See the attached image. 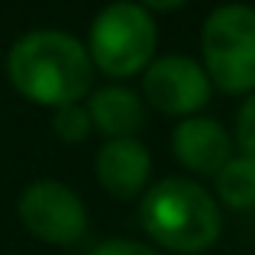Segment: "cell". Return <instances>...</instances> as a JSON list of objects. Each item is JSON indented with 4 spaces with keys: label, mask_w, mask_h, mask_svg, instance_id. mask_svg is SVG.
Instances as JSON below:
<instances>
[{
    "label": "cell",
    "mask_w": 255,
    "mask_h": 255,
    "mask_svg": "<svg viewBox=\"0 0 255 255\" xmlns=\"http://www.w3.org/2000/svg\"><path fill=\"white\" fill-rule=\"evenodd\" d=\"M87 113L94 129L107 139H132L145 123V100L123 84H107L91 91Z\"/></svg>",
    "instance_id": "9c48e42d"
},
{
    "label": "cell",
    "mask_w": 255,
    "mask_h": 255,
    "mask_svg": "<svg viewBox=\"0 0 255 255\" xmlns=\"http://www.w3.org/2000/svg\"><path fill=\"white\" fill-rule=\"evenodd\" d=\"M200 58L213 87L223 94L255 91V6L223 3L204 19Z\"/></svg>",
    "instance_id": "277c9868"
},
{
    "label": "cell",
    "mask_w": 255,
    "mask_h": 255,
    "mask_svg": "<svg viewBox=\"0 0 255 255\" xmlns=\"http://www.w3.org/2000/svg\"><path fill=\"white\" fill-rule=\"evenodd\" d=\"M94 171L97 181L104 184V191H110L113 197H136L145 191L152 174V155L136 136L132 139H107L100 145L97 158H94Z\"/></svg>",
    "instance_id": "ba28073f"
},
{
    "label": "cell",
    "mask_w": 255,
    "mask_h": 255,
    "mask_svg": "<svg viewBox=\"0 0 255 255\" xmlns=\"http://www.w3.org/2000/svg\"><path fill=\"white\" fill-rule=\"evenodd\" d=\"M139 3H142L149 13H152V10H162V13H165V10H178V6H184L187 0H139Z\"/></svg>",
    "instance_id": "5bb4252c"
},
{
    "label": "cell",
    "mask_w": 255,
    "mask_h": 255,
    "mask_svg": "<svg viewBox=\"0 0 255 255\" xmlns=\"http://www.w3.org/2000/svg\"><path fill=\"white\" fill-rule=\"evenodd\" d=\"M16 210L26 230L49 246H71L87 233L84 200L55 178H39L26 184Z\"/></svg>",
    "instance_id": "5b68a950"
},
{
    "label": "cell",
    "mask_w": 255,
    "mask_h": 255,
    "mask_svg": "<svg viewBox=\"0 0 255 255\" xmlns=\"http://www.w3.org/2000/svg\"><path fill=\"white\" fill-rule=\"evenodd\" d=\"M213 181H217V204L230 207V210L255 207V162L252 158L233 155Z\"/></svg>",
    "instance_id": "30bf717a"
},
{
    "label": "cell",
    "mask_w": 255,
    "mask_h": 255,
    "mask_svg": "<svg viewBox=\"0 0 255 255\" xmlns=\"http://www.w3.org/2000/svg\"><path fill=\"white\" fill-rule=\"evenodd\" d=\"M6 78L39 107L81 104L91 94L94 65L75 36L62 29H29L6 52Z\"/></svg>",
    "instance_id": "6da1fadb"
},
{
    "label": "cell",
    "mask_w": 255,
    "mask_h": 255,
    "mask_svg": "<svg viewBox=\"0 0 255 255\" xmlns=\"http://www.w3.org/2000/svg\"><path fill=\"white\" fill-rule=\"evenodd\" d=\"M91 255H158L152 246L136 243V239H104L100 246H94Z\"/></svg>",
    "instance_id": "4fadbf2b"
},
{
    "label": "cell",
    "mask_w": 255,
    "mask_h": 255,
    "mask_svg": "<svg viewBox=\"0 0 255 255\" xmlns=\"http://www.w3.org/2000/svg\"><path fill=\"white\" fill-rule=\"evenodd\" d=\"M171 152L187 171L200 178H217L233 158V136L213 117H187L171 132Z\"/></svg>",
    "instance_id": "52a82bcc"
},
{
    "label": "cell",
    "mask_w": 255,
    "mask_h": 255,
    "mask_svg": "<svg viewBox=\"0 0 255 255\" xmlns=\"http://www.w3.org/2000/svg\"><path fill=\"white\" fill-rule=\"evenodd\" d=\"M158 29L139 0H113L94 16L87 32V55L107 78L142 75L155 58Z\"/></svg>",
    "instance_id": "3957f363"
},
{
    "label": "cell",
    "mask_w": 255,
    "mask_h": 255,
    "mask_svg": "<svg viewBox=\"0 0 255 255\" xmlns=\"http://www.w3.org/2000/svg\"><path fill=\"white\" fill-rule=\"evenodd\" d=\"M142 94L158 113L187 120L197 117L200 107H207L213 84L197 58L171 52V55L152 58V65L142 71Z\"/></svg>",
    "instance_id": "8992f818"
},
{
    "label": "cell",
    "mask_w": 255,
    "mask_h": 255,
    "mask_svg": "<svg viewBox=\"0 0 255 255\" xmlns=\"http://www.w3.org/2000/svg\"><path fill=\"white\" fill-rule=\"evenodd\" d=\"M139 223L162 249L194 255L220 239L223 210L204 184L191 178H165L145 191Z\"/></svg>",
    "instance_id": "7a4b0ae2"
},
{
    "label": "cell",
    "mask_w": 255,
    "mask_h": 255,
    "mask_svg": "<svg viewBox=\"0 0 255 255\" xmlns=\"http://www.w3.org/2000/svg\"><path fill=\"white\" fill-rule=\"evenodd\" d=\"M52 129L62 142H84L91 136L94 123H91V113L81 104H68V107H58L55 117H52Z\"/></svg>",
    "instance_id": "8fae6325"
},
{
    "label": "cell",
    "mask_w": 255,
    "mask_h": 255,
    "mask_svg": "<svg viewBox=\"0 0 255 255\" xmlns=\"http://www.w3.org/2000/svg\"><path fill=\"white\" fill-rule=\"evenodd\" d=\"M236 145L239 155L255 162V91L243 100V107L236 113Z\"/></svg>",
    "instance_id": "7c38bea8"
}]
</instances>
